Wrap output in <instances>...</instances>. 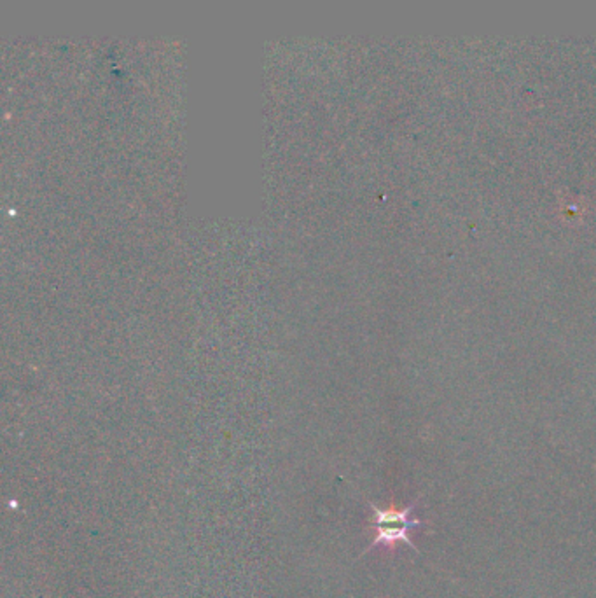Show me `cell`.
I'll return each mask as SVG.
<instances>
[{"instance_id": "1", "label": "cell", "mask_w": 596, "mask_h": 598, "mask_svg": "<svg viewBox=\"0 0 596 598\" xmlns=\"http://www.w3.org/2000/svg\"><path fill=\"white\" fill-rule=\"evenodd\" d=\"M416 504L404 507V509H395V507H388V509H380L375 504H371L372 518L371 526L375 528V539L369 544V548L364 553H369L371 549L385 546V548H395L399 543L406 544L413 551H418L416 546L411 541L409 533L418 526L427 525L425 521L413 518V511Z\"/></svg>"}]
</instances>
